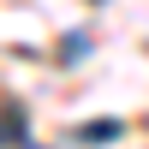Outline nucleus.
<instances>
[{
    "label": "nucleus",
    "mask_w": 149,
    "mask_h": 149,
    "mask_svg": "<svg viewBox=\"0 0 149 149\" xmlns=\"http://www.w3.org/2000/svg\"><path fill=\"white\" fill-rule=\"evenodd\" d=\"M84 137H90V143H113V137H119V119H90Z\"/></svg>",
    "instance_id": "obj_1"
},
{
    "label": "nucleus",
    "mask_w": 149,
    "mask_h": 149,
    "mask_svg": "<svg viewBox=\"0 0 149 149\" xmlns=\"http://www.w3.org/2000/svg\"><path fill=\"white\" fill-rule=\"evenodd\" d=\"M0 137H6V131H0Z\"/></svg>",
    "instance_id": "obj_2"
}]
</instances>
